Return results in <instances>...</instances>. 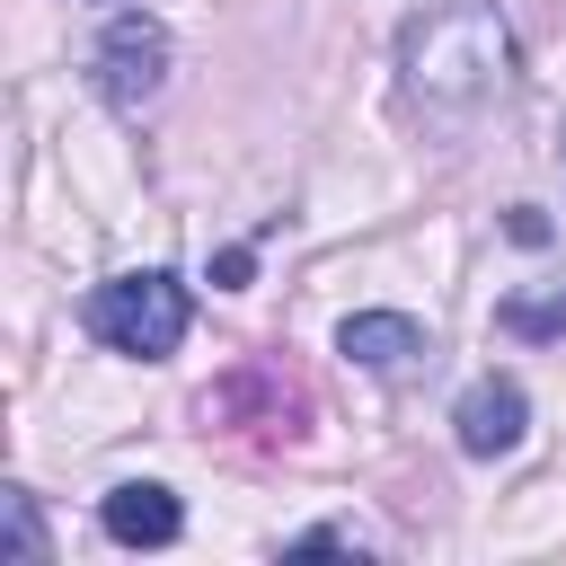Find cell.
<instances>
[{"label": "cell", "instance_id": "1", "mask_svg": "<svg viewBox=\"0 0 566 566\" xmlns=\"http://www.w3.org/2000/svg\"><path fill=\"white\" fill-rule=\"evenodd\" d=\"M398 80L424 115H478L513 88V27L495 0H442L407 18L398 35Z\"/></svg>", "mask_w": 566, "mask_h": 566}, {"label": "cell", "instance_id": "2", "mask_svg": "<svg viewBox=\"0 0 566 566\" xmlns=\"http://www.w3.org/2000/svg\"><path fill=\"white\" fill-rule=\"evenodd\" d=\"M80 318H88V336H97L106 354L159 363V354H177V345H186V318H195V301H186V283H177V274L142 265V274H115V283H97Z\"/></svg>", "mask_w": 566, "mask_h": 566}, {"label": "cell", "instance_id": "3", "mask_svg": "<svg viewBox=\"0 0 566 566\" xmlns=\"http://www.w3.org/2000/svg\"><path fill=\"white\" fill-rule=\"evenodd\" d=\"M159 88H168V27L142 18V9H124V18L97 35V97H106L115 115H142Z\"/></svg>", "mask_w": 566, "mask_h": 566}, {"label": "cell", "instance_id": "4", "mask_svg": "<svg viewBox=\"0 0 566 566\" xmlns=\"http://www.w3.org/2000/svg\"><path fill=\"white\" fill-rule=\"evenodd\" d=\"M451 424H460V451L469 460H504L522 442V424H531V398H522V380L486 371V380H469V398L451 407Z\"/></svg>", "mask_w": 566, "mask_h": 566}, {"label": "cell", "instance_id": "5", "mask_svg": "<svg viewBox=\"0 0 566 566\" xmlns=\"http://www.w3.org/2000/svg\"><path fill=\"white\" fill-rule=\"evenodd\" d=\"M336 354L363 363V371H380V380H398V371H416V363L433 354V336H424L416 318H398V310H354V318L336 327Z\"/></svg>", "mask_w": 566, "mask_h": 566}, {"label": "cell", "instance_id": "6", "mask_svg": "<svg viewBox=\"0 0 566 566\" xmlns=\"http://www.w3.org/2000/svg\"><path fill=\"white\" fill-rule=\"evenodd\" d=\"M97 522H106V539H124V548H168V539L186 531V504H177L168 486H150V478H124V486H106Z\"/></svg>", "mask_w": 566, "mask_h": 566}, {"label": "cell", "instance_id": "7", "mask_svg": "<svg viewBox=\"0 0 566 566\" xmlns=\"http://www.w3.org/2000/svg\"><path fill=\"white\" fill-rule=\"evenodd\" d=\"M495 318H504L513 336H566V283H548V292H513Z\"/></svg>", "mask_w": 566, "mask_h": 566}, {"label": "cell", "instance_id": "8", "mask_svg": "<svg viewBox=\"0 0 566 566\" xmlns=\"http://www.w3.org/2000/svg\"><path fill=\"white\" fill-rule=\"evenodd\" d=\"M0 513H9V548H18L27 566H35V557H44V531H35V504H27V495H0Z\"/></svg>", "mask_w": 566, "mask_h": 566}, {"label": "cell", "instance_id": "9", "mask_svg": "<svg viewBox=\"0 0 566 566\" xmlns=\"http://www.w3.org/2000/svg\"><path fill=\"white\" fill-rule=\"evenodd\" d=\"M292 548H301V557H310V548H354V531H345V522H318V531H301Z\"/></svg>", "mask_w": 566, "mask_h": 566}]
</instances>
